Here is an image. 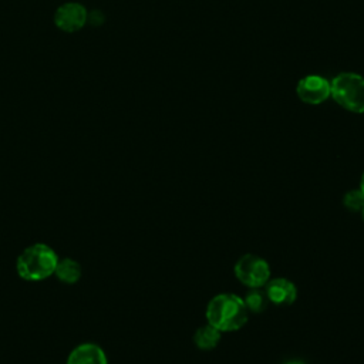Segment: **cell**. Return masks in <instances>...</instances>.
Instances as JSON below:
<instances>
[{
    "label": "cell",
    "instance_id": "5bb4252c",
    "mask_svg": "<svg viewBox=\"0 0 364 364\" xmlns=\"http://www.w3.org/2000/svg\"><path fill=\"white\" fill-rule=\"evenodd\" d=\"M360 189H361V192L364 193V172H363V175H361V179H360Z\"/></svg>",
    "mask_w": 364,
    "mask_h": 364
},
{
    "label": "cell",
    "instance_id": "ba28073f",
    "mask_svg": "<svg viewBox=\"0 0 364 364\" xmlns=\"http://www.w3.org/2000/svg\"><path fill=\"white\" fill-rule=\"evenodd\" d=\"M65 364H108V358L101 346L81 343L70 351Z\"/></svg>",
    "mask_w": 364,
    "mask_h": 364
},
{
    "label": "cell",
    "instance_id": "30bf717a",
    "mask_svg": "<svg viewBox=\"0 0 364 364\" xmlns=\"http://www.w3.org/2000/svg\"><path fill=\"white\" fill-rule=\"evenodd\" d=\"M220 337H222V331H219L218 328H215L213 326L206 323L205 326H200L195 331L193 343L199 350L209 351V350H213L219 344Z\"/></svg>",
    "mask_w": 364,
    "mask_h": 364
},
{
    "label": "cell",
    "instance_id": "9c48e42d",
    "mask_svg": "<svg viewBox=\"0 0 364 364\" xmlns=\"http://www.w3.org/2000/svg\"><path fill=\"white\" fill-rule=\"evenodd\" d=\"M82 274V269L81 264L71 259V257H63L58 259L55 270H54V276L65 284H74L81 279Z\"/></svg>",
    "mask_w": 364,
    "mask_h": 364
},
{
    "label": "cell",
    "instance_id": "8fae6325",
    "mask_svg": "<svg viewBox=\"0 0 364 364\" xmlns=\"http://www.w3.org/2000/svg\"><path fill=\"white\" fill-rule=\"evenodd\" d=\"M249 313H262L269 303V299L266 296V291L262 290V287H256V289H250L245 299H243Z\"/></svg>",
    "mask_w": 364,
    "mask_h": 364
},
{
    "label": "cell",
    "instance_id": "4fadbf2b",
    "mask_svg": "<svg viewBox=\"0 0 364 364\" xmlns=\"http://www.w3.org/2000/svg\"><path fill=\"white\" fill-rule=\"evenodd\" d=\"M284 364H306L304 361H300V360H290V361H287V363H284Z\"/></svg>",
    "mask_w": 364,
    "mask_h": 364
},
{
    "label": "cell",
    "instance_id": "7a4b0ae2",
    "mask_svg": "<svg viewBox=\"0 0 364 364\" xmlns=\"http://www.w3.org/2000/svg\"><path fill=\"white\" fill-rule=\"evenodd\" d=\"M57 252L46 243H33L23 249L16 260V272L26 282H43L54 274Z\"/></svg>",
    "mask_w": 364,
    "mask_h": 364
},
{
    "label": "cell",
    "instance_id": "7c38bea8",
    "mask_svg": "<svg viewBox=\"0 0 364 364\" xmlns=\"http://www.w3.org/2000/svg\"><path fill=\"white\" fill-rule=\"evenodd\" d=\"M343 205L350 212H361L364 208V193L361 189H351L343 196Z\"/></svg>",
    "mask_w": 364,
    "mask_h": 364
},
{
    "label": "cell",
    "instance_id": "277c9868",
    "mask_svg": "<svg viewBox=\"0 0 364 364\" xmlns=\"http://www.w3.org/2000/svg\"><path fill=\"white\" fill-rule=\"evenodd\" d=\"M236 279L249 289L264 287L270 280L269 263L253 253H246L237 259L233 267Z\"/></svg>",
    "mask_w": 364,
    "mask_h": 364
},
{
    "label": "cell",
    "instance_id": "3957f363",
    "mask_svg": "<svg viewBox=\"0 0 364 364\" xmlns=\"http://www.w3.org/2000/svg\"><path fill=\"white\" fill-rule=\"evenodd\" d=\"M330 95L343 108L364 112V77L355 73H341L330 82Z\"/></svg>",
    "mask_w": 364,
    "mask_h": 364
},
{
    "label": "cell",
    "instance_id": "5b68a950",
    "mask_svg": "<svg viewBox=\"0 0 364 364\" xmlns=\"http://www.w3.org/2000/svg\"><path fill=\"white\" fill-rule=\"evenodd\" d=\"M296 92L303 102L318 105L330 97V82L321 75H306L297 82Z\"/></svg>",
    "mask_w": 364,
    "mask_h": 364
},
{
    "label": "cell",
    "instance_id": "6da1fadb",
    "mask_svg": "<svg viewBox=\"0 0 364 364\" xmlns=\"http://www.w3.org/2000/svg\"><path fill=\"white\" fill-rule=\"evenodd\" d=\"M206 323L222 333L242 328L249 318L243 299L233 293H220L212 297L205 310Z\"/></svg>",
    "mask_w": 364,
    "mask_h": 364
},
{
    "label": "cell",
    "instance_id": "9a60e30c",
    "mask_svg": "<svg viewBox=\"0 0 364 364\" xmlns=\"http://www.w3.org/2000/svg\"><path fill=\"white\" fill-rule=\"evenodd\" d=\"M361 216H363V220H364V208H363V210H361Z\"/></svg>",
    "mask_w": 364,
    "mask_h": 364
},
{
    "label": "cell",
    "instance_id": "8992f818",
    "mask_svg": "<svg viewBox=\"0 0 364 364\" xmlns=\"http://www.w3.org/2000/svg\"><path fill=\"white\" fill-rule=\"evenodd\" d=\"M88 14L82 4L80 3H65L60 6L54 16V23L58 28L67 33H74L84 27Z\"/></svg>",
    "mask_w": 364,
    "mask_h": 364
},
{
    "label": "cell",
    "instance_id": "52a82bcc",
    "mask_svg": "<svg viewBox=\"0 0 364 364\" xmlns=\"http://www.w3.org/2000/svg\"><path fill=\"white\" fill-rule=\"evenodd\" d=\"M264 291L269 301L276 306H290L297 299V289L294 283L286 277H270L264 286Z\"/></svg>",
    "mask_w": 364,
    "mask_h": 364
}]
</instances>
